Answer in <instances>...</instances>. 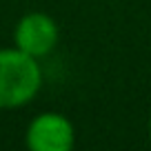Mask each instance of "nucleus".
<instances>
[{"label":"nucleus","instance_id":"1","mask_svg":"<svg viewBox=\"0 0 151 151\" xmlns=\"http://www.w3.org/2000/svg\"><path fill=\"white\" fill-rule=\"evenodd\" d=\"M42 87V69L38 58L18 47L0 49V109L29 104Z\"/></svg>","mask_w":151,"mask_h":151},{"label":"nucleus","instance_id":"2","mask_svg":"<svg viewBox=\"0 0 151 151\" xmlns=\"http://www.w3.org/2000/svg\"><path fill=\"white\" fill-rule=\"evenodd\" d=\"M60 40L58 22L45 11H29L14 27V47L33 58H45Z\"/></svg>","mask_w":151,"mask_h":151},{"label":"nucleus","instance_id":"3","mask_svg":"<svg viewBox=\"0 0 151 151\" xmlns=\"http://www.w3.org/2000/svg\"><path fill=\"white\" fill-rule=\"evenodd\" d=\"M24 142L31 151H71L76 145L73 122L58 111H42L29 122Z\"/></svg>","mask_w":151,"mask_h":151},{"label":"nucleus","instance_id":"4","mask_svg":"<svg viewBox=\"0 0 151 151\" xmlns=\"http://www.w3.org/2000/svg\"><path fill=\"white\" fill-rule=\"evenodd\" d=\"M149 138H151V118H149Z\"/></svg>","mask_w":151,"mask_h":151}]
</instances>
